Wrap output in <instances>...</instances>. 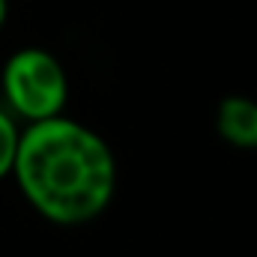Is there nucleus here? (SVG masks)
<instances>
[{
    "instance_id": "obj_1",
    "label": "nucleus",
    "mask_w": 257,
    "mask_h": 257,
    "mask_svg": "<svg viewBox=\"0 0 257 257\" xmlns=\"http://www.w3.org/2000/svg\"><path fill=\"white\" fill-rule=\"evenodd\" d=\"M12 174L24 197L57 224L93 221L117 189V162L105 138L66 117L21 132Z\"/></svg>"
},
{
    "instance_id": "obj_2",
    "label": "nucleus",
    "mask_w": 257,
    "mask_h": 257,
    "mask_svg": "<svg viewBox=\"0 0 257 257\" xmlns=\"http://www.w3.org/2000/svg\"><path fill=\"white\" fill-rule=\"evenodd\" d=\"M3 93L18 117L42 123L63 117L69 81L54 54L42 48H21L3 66Z\"/></svg>"
},
{
    "instance_id": "obj_3",
    "label": "nucleus",
    "mask_w": 257,
    "mask_h": 257,
    "mask_svg": "<svg viewBox=\"0 0 257 257\" xmlns=\"http://www.w3.org/2000/svg\"><path fill=\"white\" fill-rule=\"evenodd\" d=\"M215 128L227 144L239 150H257V102L248 96L221 99L215 114Z\"/></svg>"
},
{
    "instance_id": "obj_4",
    "label": "nucleus",
    "mask_w": 257,
    "mask_h": 257,
    "mask_svg": "<svg viewBox=\"0 0 257 257\" xmlns=\"http://www.w3.org/2000/svg\"><path fill=\"white\" fill-rule=\"evenodd\" d=\"M18 138H21V132L15 126V120L6 111H0V180L12 174L15 153H18Z\"/></svg>"
},
{
    "instance_id": "obj_5",
    "label": "nucleus",
    "mask_w": 257,
    "mask_h": 257,
    "mask_svg": "<svg viewBox=\"0 0 257 257\" xmlns=\"http://www.w3.org/2000/svg\"><path fill=\"white\" fill-rule=\"evenodd\" d=\"M3 21H6V0H0V27H3Z\"/></svg>"
}]
</instances>
